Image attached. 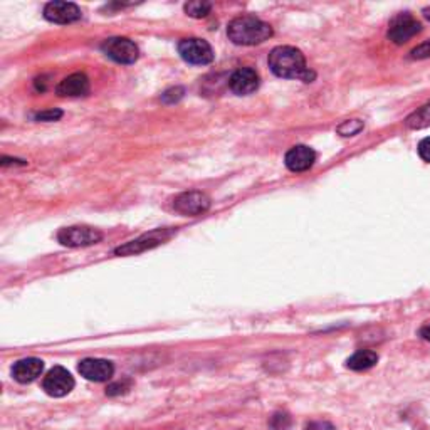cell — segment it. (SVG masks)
<instances>
[{
	"label": "cell",
	"instance_id": "cell-1",
	"mask_svg": "<svg viewBox=\"0 0 430 430\" xmlns=\"http://www.w3.org/2000/svg\"><path fill=\"white\" fill-rule=\"evenodd\" d=\"M271 71L278 78L284 79H301L304 83H311L314 79V72L310 71L303 52L291 46H279L271 51L269 59Z\"/></svg>",
	"mask_w": 430,
	"mask_h": 430
},
{
	"label": "cell",
	"instance_id": "cell-2",
	"mask_svg": "<svg viewBox=\"0 0 430 430\" xmlns=\"http://www.w3.org/2000/svg\"><path fill=\"white\" fill-rule=\"evenodd\" d=\"M227 35L237 46H255L273 35V27L254 15H241L229 24Z\"/></svg>",
	"mask_w": 430,
	"mask_h": 430
},
{
	"label": "cell",
	"instance_id": "cell-3",
	"mask_svg": "<svg viewBox=\"0 0 430 430\" xmlns=\"http://www.w3.org/2000/svg\"><path fill=\"white\" fill-rule=\"evenodd\" d=\"M173 235V230L168 229H157L150 234H143L141 237L135 239V241L128 242V244L120 246L115 249L116 255H136L141 253H147L150 249H155L165 241H168Z\"/></svg>",
	"mask_w": 430,
	"mask_h": 430
},
{
	"label": "cell",
	"instance_id": "cell-4",
	"mask_svg": "<svg viewBox=\"0 0 430 430\" xmlns=\"http://www.w3.org/2000/svg\"><path fill=\"white\" fill-rule=\"evenodd\" d=\"M103 234L93 227L84 225H72L61 229L58 234V241L66 247H88L101 242Z\"/></svg>",
	"mask_w": 430,
	"mask_h": 430
},
{
	"label": "cell",
	"instance_id": "cell-5",
	"mask_svg": "<svg viewBox=\"0 0 430 430\" xmlns=\"http://www.w3.org/2000/svg\"><path fill=\"white\" fill-rule=\"evenodd\" d=\"M178 52H180L182 59L189 64H196V66H205L214 61V51L210 44L204 39H184L178 44Z\"/></svg>",
	"mask_w": 430,
	"mask_h": 430
},
{
	"label": "cell",
	"instance_id": "cell-6",
	"mask_svg": "<svg viewBox=\"0 0 430 430\" xmlns=\"http://www.w3.org/2000/svg\"><path fill=\"white\" fill-rule=\"evenodd\" d=\"M109 59L120 64H133L140 56L136 44L127 38H109L101 46Z\"/></svg>",
	"mask_w": 430,
	"mask_h": 430
},
{
	"label": "cell",
	"instance_id": "cell-7",
	"mask_svg": "<svg viewBox=\"0 0 430 430\" xmlns=\"http://www.w3.org/2000/svg\"><path fill=\"white\" fill-rule=\"evenodd\" d=\"M422 31V24L413 17L412 14L405 12L392 19L390 27H388V39L395 44H405Z\"/></svg>",
	"mask_w": 430,
	"mask_h": 430
},
{
	"label": "cell",
	"instance_id": "cell-8",
	"mask_svg": "<svg viewBox=\"0 0 430 430\" xmlns=\"http://www.w3.org/2000/svg\"><path fill=\"white\" fill-rule=\"evenodd\" d=\"M74 385L76 381L72 379V375L63 367H54L42 380L44 392L49 397H54V399L66 397L67 393L72 392Z\"/></svg>",
	"mask_w": 430,
	"mask_h": 430
},
{
	"label": "cell",
	"instance_id": "cell-9",
	"mask_svg": "<svg viewBox=\"0 0 430 430\" xmlns=\"http://www.w3.org/2000/svg\"><path fill=\"white\" fill-rule=\"evenodd\" d=\"M173 207L178 214L182 215H202L210 209V198L204 192L192 190V192L180 193L173 202Z\"/></svg>",
	"mask_w": 430,
	"mask_h": 430
},
{
	"label": "cell",
	"instance_id": "cell-10",
	"mask_svg": "<svg viewBox=\"0 0 430 430\" xmlns=\"http://www.w3.org/2000/svg\"><path fill=\"white\" fill-rule=\"evenodd\" d=\"M78 370L81 376L89 381H108L115 373V367L103 358H84L83 362H79Z\"/></svg>",
	"mask_w": 430,
	"mask_h": 430
},
{
	"label": "cell",
	"instance_id": "cell-11",
	"mask_svg": "<svg viewBox=\"0 0 430 430\" xmlns=\"http://www.w3.org/2000/svg\"><path fill=\"white\" fill-rule=\"evenodd\" d=\"M316 161V153L313 148L306 147V145H296L286 153L284 157V164L287 168L294 173H301L310 170Z\"/></svg>",
	"mask_w": 430,
	"mask_h": 430
},
{
	"label": "cell",
	"instance_id": "cell-12",
	"mask_svg": "<svg viewBox=\"0 0 430 430\" xmlns=\"http://www.w3.org/2000/svg\"><path fill=\"white\" fill-rule=\"evenodd\" d=\"M44 17L56 24H71L81 19V10L72 2H49L44 7Z\"/></svg>",
	"mask_w": 430,
	"mask_h": 430
},
{
	"label": "cell",
	"instance_id": "cell-13",
	"mask_svg": "<svg viewBox=\"0 0 430 430\" xmlns=\"http://www.w3.org/2000/svg\"><path fill=\"white\" fill-rule=\"evenodd\" d=\"M229 86L235 95L247 96L259 88V74L253 67H241L230 76Z\"/></svg>",
	"mask_w": 430,
	"mask_h": 430
},
{
	"label": "cell",
	"instance_id": "cell-14",
	"mask_svg": "<svg viewBox=\"0 0 430 430\" xmlns=\"http://www.w3.org/2000/svg\"><path fill=\"white\" fill-rule=\"evenodd\" d=\"M44 372V362L39 358H24L19 360L12 367V376L19 383H31L35 379H39Z\"/></svg>",
	"mask_w": 430,
	"mask_h": 430
},
{
	"label": "cell",
	"instance_id": "cell-15",
	"mask_svg": "<svg viewBox=\"0 0 430 430\" xmlns=\"http://www.w3.org/2000/svg\"><path fill=\"white\" fill-rule=\"evenodd\" d=\"M59 96H66V98H79V96H86L89 93V79L83 72H76V74L67 76L59 83L56 88Z\"/></svg>",
	"mask_w": 430,
	"mask_h": 430
},
{
	"label": "cell",
	"instance_id": "cell-16",
	"mask_svg": "<svg viewBox=\"0 0 430 430\" xmlns=\"http://www.w3.org/2000/svg\"><path fill=\"white\" fill-rule=\"evenodd\" d=\"M379 363V355L372 350H360L347 360V367L353 372L370 370Z\"/></svg>",
	"mask_w": 430,
	"mask_h": 430
},
{
	"label": "cell",
	"instance_id": "cell-17",
	"mask_svg": "<svg viewBox=\"0 0 430 430\" xmlns=\"http://www.w3.org/2000/svg\"><path fill=\"white\" fill-rule=\"evenodd\" d=\"M407 127L412 129H422L430 127V103L425 104L413 111L411 116L407 118Z\"/></svg>",
	"mask_w": 430,
	"mask_h": 430
},
{
	"label": "cell",
	"instance_id": "cell-18",
	"mask_svg": "<svg viewBox=\"0 0 430 430\" xmlns=\"http://www.w3.org/2000/svg\"><path fill=\"white\" fill-rule=\"evenodd\" d=\"M210 10H212V3L204 2V0H196V2L185 3V12L190 17L202 19L205 17V15H209Z\"/></svg>",
	"mask_w": 430,
	"mask_h": 430
},
{
	"label": "cell",
	"instance_id": "cell-19",
	"mask_svg": "<svg viewBox=\"0 0 430 430\" xmlns=\"http://www.w3.org/2000/svg\"><path fill=\"white\" fill-rule=\"evenodd\" d=\"M363 129V123L360 120H348L343 121L338 127V133L343 136H353Z\"/></svg>",
	"mask_w": 430,
	"mask_h": 430
},
{
	"label": "cell",
	"instance_id": "cell-20",
	"mask_svg": "<svg viewBox=\"0 0 430 430\" xmlns=\"http://www.w3.org/2000/svg\"><path fill=\"white\" fill-rule=\"evenodd\" d=\"M273 430H287L291 427V417L286 412H276L269 422Z\"/></svg>",
	"mask_w": 430,
	"mask_h": 430
},
{
	"label": "cell",
	"instance_id": "cell-21",
	"mask_svg": "<svg viewBox=\"0 0 430 430\" xmlns=\"http://www.w3.org/2000/svg\"><path fill=\"white\" fill-rule=\"evenodd\" d=\"M182 96H184V89L172 88V89H168V91H165L164 95H161V101H164V103L172 104V103H177L178 99H182Z\"/></svg>",
	"mask_w": 430,
	"mask_h": 430
},
{
	"label": "cell",
	"instance_id": "cell-22",
	"mask_svg": "<svg viewBox=\"0 0 430 430\" xmlns=\"http://www.w3.org/2000/svg\"><path fill=\"white\" fill-rule=\"evenodd\" d=\"M412 59H427L430 58V40H425L420 46H417L415 49L411 52Z\"/></svg>",
	"mask_w": 430,
	"mask_h": 430
},
{
	"label": "cell",
	"instance_id": "cell-23",
	"mask_svg": "<svg viewBox=\"0 0 430 430\" xmlns=\"http://www.w3.org/2000/svg\"><path fill=\"white\" fill-rule=\"evenodd\" d=\"M417 152H419V157L425 164H430V136L424 138V140L420 141L419 147H417Z\"/></svg>",
	"mask_w": 430,
	"mask_h": 430
},
{
	"label": "cell",
	"instance_id": "cell-24",
	"mask_svg": "<svg viewBox=\"0 0 430 430\" xmlns=\"http://www.w3.org/2000/svg\"><path fill=\"white\" fill-rule=\"evenodd\" d=\"M61 116H63V111H59V109H49V111L39 113V115L35 116V120H39V121H56V120H59Z\"/></svg>",
	"mask_w": 430,
	"mask_h": 430
},
{
	"label": "cell",
	"instance_id": "cell-25",
	"mask_svg": "<svg viewBox=\"0 0 430 430\" xmlns=\"http://www.w3.org/2000/svg\"><path fill=\"white\" fill-rule=\"evenodd\" d=\"M128 388H129V387H127V385H125V383H116V385H111V387H108L106 395H109V397H113V395H120V393L128 392Z\"/></svg>",
	"mask_w": 430,
	"mask_h": 430
},
{
	"label": "cell",
	"instance_id": "cell-26",
	"mask_svg": "<svg viewBox=\"0 0 430 430\" xmlns=\"http://www.w3.org/2000/svg\"><path fill=\"white\" fill-rule=\"evenodd\" d=\"M306 430H335V427L328 422H314V424L308 425Z\"/></svg>",
	"mask_w": 430,
	"mask_h": 430
},
{
	"label": "cell",
	"instance_id": "cell-27",
	"mask_svg": "<svg viewBox=\"0 0 430 430\" xmlns=\"http://www.w3.org/2000/svg\"><path fill=\"white\" fill-rule=\"evenodd\" d=\"M420 336L425 340V342H429V343H430V323L425 324V326H422Z\"/></svg>",
	"mask_w": 430,
	"mask_h": 430
},
{
	"label": "cell",
	"instance_id": "cell-28",
	"mask_svg": "<svg viewBox=\"0 0 430 430\" xmlns=\"http://www.w3.org/2000/svg\"><path fill=\"white\" fill-rule=\"evenodd\" d=\"M424 17L430 20V7H427V9H424Z\"/></svg>",
	"mask_w": 430,
	"mask_h": 430
}]
</instances>
